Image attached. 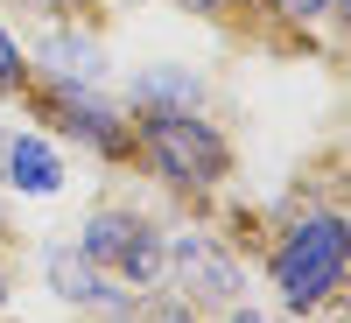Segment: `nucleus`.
Wrapping results in <instances>:
<instances>
[{
	"mask_svg": "<svg viewBox=\"0 0 351 323\" xmlns=\"http://www.w3.org/2000/svg\"><path fill=\"white\" fill-rule=\"evenodd\" d=\"M43 120H49L56 134H71L77 148L106 155V162H127V155H134V120H127L112 99H99V84H84V92H56V84H49Z\"/></svg>",
	"mask_w": 351,
	"mask_h": 323,
	"instance_id": "20e7f679",
	"label": "nucleus"
},
{
	"mask_svg": "<svg viewBox=\"0 0 351 323\" xmlns=\"http://www.w3.org/2000/svg\"><path fill=\"white\" fill-rule=\"evenodd\" d=\"M169 267L190 281V302H239V288H246V267H239V253H232L225 239H211V232H183V239H169Z\"/></svg>",
	"mask_w": 351,
	"mask_h": 323,
	"instance_id": "39448f33",
	"label": "nucleus"
},
{
	"mask_svg": "<svg viewBox=\"0 0 351 323\" xmlns=\"http://www.w3.org/2000/svg\"><path fill=\"white\" fill-rule=\"evenodd\" d=\"M344 267H351V232L344 211L324 204V211H295L281 225V239L267 246V281L288 302V316H316L344 296Z\"/></svg>",
	"mask_w": 351,
	"mask_h": 323,
	"instance_id": "f257e3e1",
	"label": "nucleus"
},
{
	"mask_svg": "<svg viewBox=\"0 0 351 323\" xmlns=\"http://www.w3.org/2000/svg\"><path fill=\"white\" fill-rule=\"evenodd\" d=\"M148 106H204V77L183 71V64L141 71V77H134V112H148Z\"/></svg>",
	"mask_w": 351,
	"mask_h": 323,
	"instance_id": "1a4fd4ad",
	"label": "nucleus"
},
{
	"mask_svg": "<svg viewBox=\"0 0 351 323\" xmlns=\"http://www.w3.org/2000/svg\"><path fill=\"white\" fill-rule=\"evenodd\" d=\"M43 274H49V288H56V302H71V309H92V316H112V309H127L120 281H112V274H99L92 260L77 253V246H49Z\"/></svg>",
	"mask_w": 351,
	"mask_h": 323,
	"instance_id": "0eeeda50",
	"label": "nucleus"
},
{
	"mask_svg": "<svg viewBox=\"0 0 351 323\" xmlns=\"http://www.w3.org/2000/svg\"><path fill=\"white\" fill-rule=\"evenodd\" d=\"M0 92H28V56L8 28H0Z\"/></svg>",
	"mask_w": 351,
	"mask_h": 323,
	"instance_id": "9b49d317",
	"label": "nucleus"
},
{
	"mask_svg": "<svg viewBox=\"0 0 351 323\" xmlns=\"http://www.w3.org/2000/svg\"><path fill=\"white\" fill-rule=\"evenodd\" d=\"M267 14L281 21V28H316V21H344V0H267Z\"/></svg>",
	"mask_w": 351,
	"mask_h": 323,
	"instance_id": "9d476101",
	"label": "nucleus"
},
{
	"mask_svg": "<svg viewBox=\"0 0 351 323\" xmlns=\"http://www.w3.org/2000/svg\"><path fill=\"white\" fill-rule=\"evenodd\" d=\"M77 253L92 260L99 274H112L120 288H155V281L169 274V239H162V225L141 218V211H127V204H106V211L84 218Z\"/></svg>",
	"mask_w": 351,
	"mask_h": 323,
	"instance_id": "7ed1b4c3",
	"label": "nucleus"
},
{
	"mask_svg": "<svg viewBox=\"0 0 351 323\" xmlns=\"http://www.w3.org/2000/svg\"><path fill=\"white\" fill-rule=\"evenodd\" d=\"M28 8H71V0H28Z\"/></svg>",
	"mask_w": 351,
	"mask_h": 323,
	"instance_id": "4468645a",
	"label": "nucleus"
},
{
	"mask_svg": "<svg viewBox=\"0 0 351 323\" xmlns=\"http://www.w3.org/2000/svg\"><path fill=\"white\" fill-rule=\"evenodd\" d=\"M176 8H190V14H204V21H225V14H239L246 0H176Z\"/></svg>",
	"mask_w": 351,
	"mask_h": 323,
	"instance_id": "f8f14e48",
	"label": "nucleus"
},
{
	"mask_svg": "<svg viewBox=\"0 0 351 323\" xmlns=\"http://www.w3.org/2000/svg\"><path fill=\"white\" fill-rule=\"evenodd\" d=\"M134 162L183 197H211L232 176V141L197 106H148L134 112Z\"/></svg>",
	"mask_w": 351,
	"mask_h": 323,
	"instance_id": "f03ea898",
	"label": "nucleus"
},
{
	"mask_svg": "<svg viewBox=\"0 0 351 323\" xmlns=\"http://www.w3.org/2000/svg\"><path fill=\"white\" fill-rule=\"evenodd\" d=\"M0 309H8V274H0Z\"/></svg>",
	"mask_w": 351,
	"mask_h": 323,
	"instance_id": "2eb2a0df",
	"label": "nucleus"
},
{
	"mask_svg": "<svg viewBox=\"0 0 351 323\" xmlns=\"http://www.w3.org/2000/svg\"><path fill=\"white\" fill-rule=\"evenodd\" d=\"M0 176H8V190H21V197H56L64 190L56 148L43 134H14V127H0Z\"/></svg>",
	"mask_w": 351,
	"mask_h": 323,
	"instance_id": "6e6552de",
	"label": "nucleus"
},
{
	"mask_svg": "<svg viewBox=\"0 0 351 323\" xmlns=\"http://www.w3.org/2000/svg\"><path fill=\"white\" fill-rule=\"evenodd\" d=\"M28 71L49 77L56 92H84V84L106 77V49H99V36H84V28L56 21L49 36H43V49H36V64H28Z\"/></svg>",
	"mask_w": 351,
	"mask_h": 323,
	"instance_id": "423d86ee",
	"label": "nucleus"
},
{
	"mask_svg": "<svg viewBox=\"0 0 351 323\" xmlns=\"http://www.w3.org/2000/svg\"><path fill=\"white\" fill-rule=\"evenodd\" d=\"M225 323H267V316H260L253 302H225Z\"/></svg>",
	"mask_w": 351,
	"mask_h": 323,
	"instance_id": "ddd939ff",
	"label": "nucleus"
}]
</instances>
